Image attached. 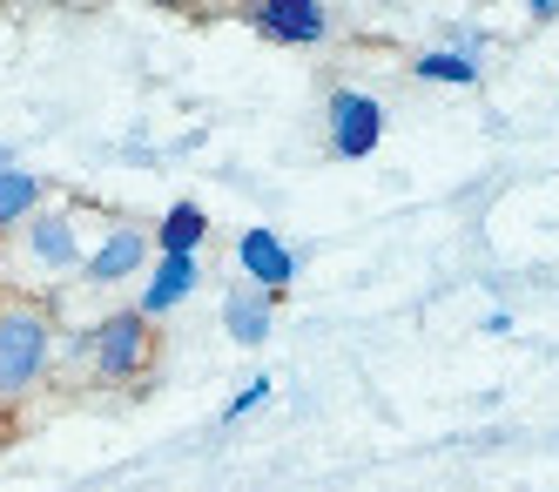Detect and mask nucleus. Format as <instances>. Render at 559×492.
Returning <instances> with one entry per match:
<instances>
[{"label":"nucleus","instance_id":"9","mask_svg":"<svg viewBox=\"0 0 559 492\" xmlns=\"http://www.w3.org/2000/svg\"><path fill=\"white\" fill-rule=\"evenodd\" d=\"M189 291H195V257H163V263H155V277H148V291L135 297V311L155 324L163 311H176Z\"/></svg>","mask_w":559,"mask_h":492},{"label":"nucleus","instance_id":"8","mask_svg":"<svg viewBox=\"0 0 559 492\" xmlns=\"http://www.w3.org/2000/svg\"><path fill=\"white\" fill-rule=\"evenodd\" d=\"M223 324H229V338H236V344H263V338H270V324H276V297H263L257 283H243V291H229V297H223Z\"/></svg>","mask_w":559,"mask_h":492},{"label":"nucleus","instance_id":"6","mask_svg":"<svg viewBox=\"0 0 559 492\" xmlns=\"http://www.w3.org/2000/svg\"><path fill=\"white\" fill-rule=\"evenodd\" d=\"M142 263H148V230H142V223H115L95 250L82 257V277H88V283H122V277H135Z\"/></svg>","mask_w":559,"mask_h":492},{"label":"nucleus","instance_id":"13","mask_svg":"<svg viewBox=\"0 0 559 492\" xmlns=\"http://www.w3.org/2000/svg\"><path fill=\"white\" fill-rule=\"evenodd\" d=\"M257 405H270V378H250L243 391H236V398H229V412H223V419L236 425V419H250V412H257Z\"/></svg>","mask_w":559,"mask_h":492},{"label":"nucleus","instance_id":"12","mask_svg":"<svg viewBox=\"0 0 559 492\" xmlns=\"http://www.w3.org/2000/svg\"><path fill=\"white\" fill-rule=\"evenodd\" d=\"M418 74H425V81H452V89H472V81H478V61L459 55V48H438V55H418Z\"/></svg>","mask_w":559,"mask_h":492},{"label":"nucleus","instance_id":"4","mask_svg":"<svg viewBox=\"0 0 559 492\" xmlns=\"http://www.w3.org/2000/svg\"><path fill=\"white\" fill-rule=\"evenodd\" d=\"M384 136V108L365 89H331V149L344 162H365Z\"/></svg>","mask_w":559,"mask_h":492},{"label":"nucleus","instance_id":"11","mask_svg":"<svg viewBox=\"0 0 559 492\" xmlns=\"http://www.w3.org/2000/svg\"><path fill=\"white\" fill-rule=\"evenodd\" d=\"M41 202H48V183H41V176L14 169V162L0 169V230H21L34 210H41Z\"/></svg>","mask_w":559,"mask_h":492},{"label":"nucleus","instance_id":"7","mask_svg":"<svg viewBox=\"0 0 559 492\" xmlns=\"http://www.w3.org/2000/svg\"><path fill=\"white\" fill-rule=\"evenodd\" d=\"M270 40H290V48H310V40L331 34V8H317V0H263L250 14Z\"/></svg>","mask_w":559,"mask_h":492},{"label":"nucleus","instance_id":"3","mask_svg":"<svg viewBox=\"0 0 559 492\" xmlns=\"http://www.w3.org/2000/svg\"><path fill=\"white\" fill-rule=\"evenodd\" d=\"M14 250L27 257L34 277H61V270H82V230H74L68 210H48V202H41V210L21 223Z\"/></svg>","mask_w":559,"mask_h":492},{"label":"nucleus","instance_id":"5","mask_svg":"<svg viewBox=\"0 0 559 492\" xmlns=\"http://www.w3.org/2000/svg\"><path fill=\"white\" fill-rule=\"evenodd\" d=\"M236 263H243V283H257L263 297H284L297 283V257L284 250L276 230H243V236H236Z\"/></svg>","mask_w":559,"mask_h":492},{"label":"nucleus","instance_id":"1","mask_svg":"<svg viewBox=\"0 0 559 492\" xmlns=\"http://www.w3.org/2000/svg\"><path fill=\"white\" fill-rule=\"evenodd\" d=\"M48 344H55V324L41 304L27 297H8L0 304V405L27 398L48 372Z\"/></svg>","mask_w":559,"mask_h":492},{"label":"nucleus","instance_id":"10","mask_svg":"<svg viewBox=\"0 0 559 492\" xmlns=\"http://www.w3.org/2000/svg\"><path fill=\"white\" fill-rule=\"evenodd\" d=\"M203 236H210V216H203V202H176V210H169L163 223L148 230V243H155L163 257H195V243H203Z\"/></svg>","mask_w":559,"mask_h":492},{"label":"nucleus","instance_id":"2","mask_svg":"<svg viewBox=\"0 0 559 492\" xmlns=\"http://www.w3.org/2000/svg\"><path fill=\"white\" fill-rule=\"evenodd\" d=\"M155 364V324L142 311H115L88 331V372L102 385H129Z\"/></svg>","mask_w":559,"mask_h":492}]
</instances>
